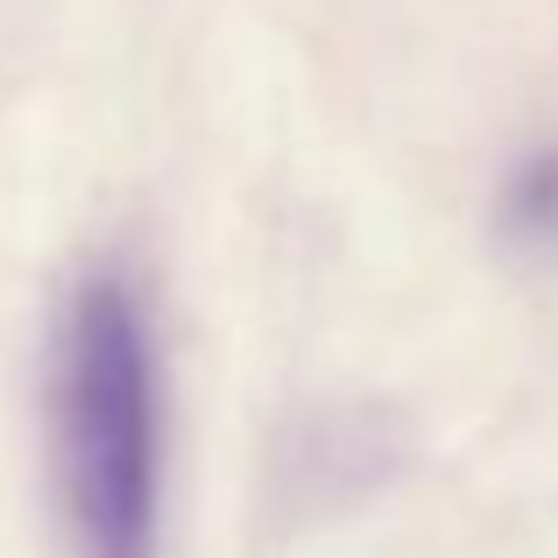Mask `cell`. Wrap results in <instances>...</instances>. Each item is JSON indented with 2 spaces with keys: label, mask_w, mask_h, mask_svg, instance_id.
Returning <instances> with one entry per match:
<instances>
[{
  "label": "cell",
  "mask_w": 558,
  "mask_h": 558,
  "mask_svg": "<svg viewBox=\"0 0 558 558\" xmlns=\"http://www.w3.org/2000/svg\"><path fill=\"white\" fill-rule=\"evenodd\" d=\"M517 213H523V227H558V163H537L531 178L517 184Z\"/></svg>",
  "instance_id": "7a4b0ae2"
},
{
  "label": "cell",
  "mask_w": 558,
  "mask_h": 558,
  "mask_svg": "<svg viewBox=\"0 0 558 558\" xmlns=\"http://www.w3.org/2000/svg\"><path fill=\"white\" fill-rule=\"evenodd\" d=\"M50 438L78 558H156V375L142 312L113 276H93L64 312Z\"/></svg>",
  "instance_id": "6da1fadb"
}]
</instances>
